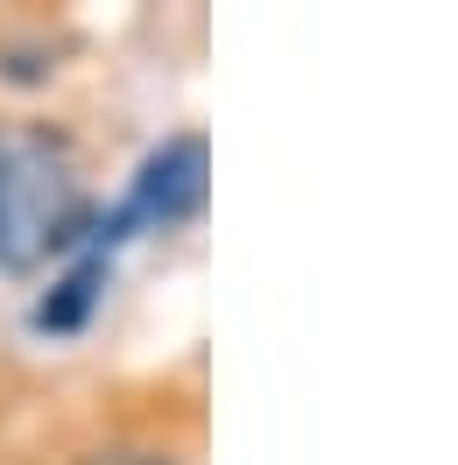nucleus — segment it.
<instances>
[{"label":"nucleus","mask_w":458,"mask_h":465,"mask_svg":"<svg viewBox=\"0 0 458 465\" xmlns=\"http://www.w3.org/2000/svg\"><path fill=\"white\" fill-rule=\"evenodd\" d=\"M85 183L78 155L50 127H0V268L29 275L50 254L78 247Z\"/></svg>","instance_id":"f257e3e1"},{"label":"nucleus","mask_w":458,"mask_h":465,"mask_svg":"<svg viewBox=\"0 0 458 465\" xmlns=\"http://www.w3.org/2000/svg\"><path fill=\"white\" fill-rule=\"evenodd\" d=\"M204 183H212L204 142H198V134H170V142L142 163L127 204H120L99 232H106V240H127L134 226H184V219H198V212H204Z\"/></svg>","instance_id":"f03ea898"},{"label":"nucleus","mask_w":458,"mask_h":465,"mask_svg":"<svg viewBox=\"0 0 458 465\" xmlns=\"http://www.w3.org/2000/svg\"><path fill=\"white\" fill-rule=\"evenodd\" d=\"M99 282H106V262H99V254H85V262L71 268L57 290L43 296L35 324H43V331H71V324H85V311H92V296H99Z\"/></svg>","instance_id":"7ed1b4c3"},{"label":"nucleus","mask_w":458,"mask_h":465,"mask_svg":"<svg viewBox=\"0 0 458 465\" xmlns=\"http://www.w3.org/2000/svg\"><path fill=\"white\" fill-rule=\"evenodd\" d=\"M78 465H176L170 451H148V444H106V451H85Z\"/></svg>","instance_id":"20e7f679"}]
</instances>
